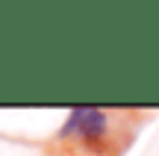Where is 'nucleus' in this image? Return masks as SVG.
Masks as SVG:
<instances>
[{
	"label": "nucleus",
	"instance_id": "f257e3e1",
	"mask_svg": "<svg viewBox=\"0 0 159 156\" xmlns=\"http://www.w3.org/2000/svg\"><path fill=\"white\" fill-rule=\"evenodd\" d=\"M106 127H109V118H106V112H103V109L80 106V109H74L68 115V124L62 127V133L65 136L77 133L83 141H94V139H100V136L106 133Z\"/></svg>",
	"mask_w": 159,
	"mask_h": 156
}]
</instances>
